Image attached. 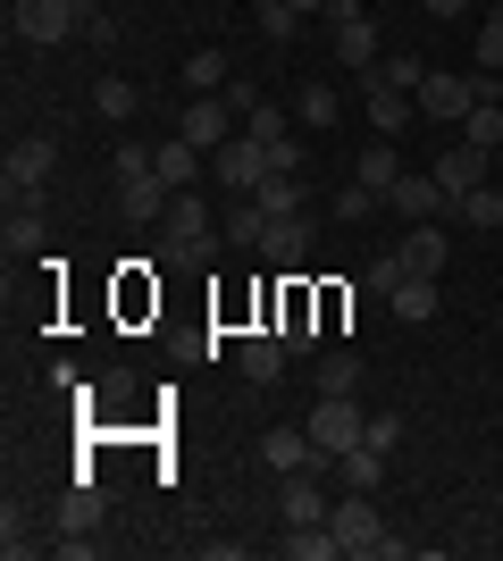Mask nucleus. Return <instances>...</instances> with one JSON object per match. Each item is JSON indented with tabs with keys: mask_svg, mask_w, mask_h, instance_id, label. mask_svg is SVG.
<instances>
[{
	"mask_svg": "<svg viewBox=\"0 0 503 561\" xmlns=\"http://www.w3.org/2000/svg\"><path fill=\"white\" fill-rule=\"evenodd\" d=\"M93 110L110 117V126H126V117L144 110V93H135V84H126V76H101V84H93Z\"/></svg>",
	"mask_w": 503,
	"mask_h": 561,
	"instance_id": "obj_30",
	"label": "nucleus"
},
{
	"mask_svg": "<svg viewBox=\"0 0 503 561\" xmlns=\"http://www.w3.org/2000/svg\"><path fill=\"white\" fill-rule=\"evenodd\" d=\"M487 9H495V18H503V0H487Z\"/></svg>",
	"mask_w": 503,
	"mask_h": 561,
	"instance_id": "obj_44",
	"label": "nucleus"
},
{
	"mask_svg": "<svg viewBox=\"0 0 503 561\" xmlns=\"http://www.w3.org/2000/svg\"><path fill=\"white\" fill-rule=\"evenodd\" d=\"M168 234H218V218H210V202H202V193H176V202H168V218H160Z\"/></svg>",
	"mask_w": 503,
	"mask_h": 561,
	"instance_id": "obj_28",
	"label": "nucleus"
},
{
	"mask_svg": "<svg viewBox=\"0 0 503 561\" xmlns=\"http://www.w3.org/2000/svg\"><path fill=\"white\" fill-rule=\"evenodd\" d=\"M261 9H268V0H261Z\"/></svg>",
	"mask_w": 503,
	"mask_h": 561,
	"instance_id": "obj_46",
	"label": "nucleus"
},
{
	"mask_svg": "<svg viewBox=\"0 0 503 561\" xmlns=\"http://www.w3.org/2000/svg\"><path fill=\"white\" fill-rule=\"evenodd\" d=\"M487 160H495V151H479V142H454V151L436 160V185H445V202L479 193V185H487Z\"/></svg>",
	"mask_w": 503,
	"mask_h": 561,
	"instance_id": "obj_12",
	"label": "nucleus"
},
{
	"mask_svg": "<svg viewBox=\"0 0 503 561\" xmlns=\"http://www.w3.org/2000/svg\"><path fill=\"white\" fill-rule=\"evenodd\" d=\"M50 168H59V142H50V135H18V142H9L0 185H9V193H43V185H50Z\"/></svg>",
	"mask_w": 503,
	"mask_h": 561,
	"instance_id": "obj_7",
	"label": "nucleus"
},
{
	"mask_svg": "<svg viewBox=\"0 0 503 561\" xmlns=\"http://www.w3.org/2000/svg\"><path fill=\"white\" fill-rule=\"evenodd\" d=\"M328 512H335V503L319 494V478H311V469H286V528H319Z\"/></svg>",
	"mask_w": 503,
	"mask_h": 561,
	"instance_id": "obj_15",
	"label": "nucleus"
},
{
	"mask_svg": "<svg viewBox=\"0 0 503 561\" xmlns=\"http://www.w3.org/2000/svg\"><path fill=\"white\" fill-rule=\"evenodd\" d=\"M361 101H369V135H403L411 110H420V101L395 93V84H361Z\"/></svg>",
	"mask_w": 503,
	"mask_h": 561,
	"instance_id": "obj_18",
	"label": "nucleus"
},
{
	"mask_svg": "<svg viewBox=\"0 0 503 561\" xmlns=\"http://www.w3.org/2000/svg\"><path fill=\"white\" fill-rule=\"evenodd\" d=\"M227 84H236L227 50H193V59H185V93H227Z\"/></svg>",
	"mask_w": 503,
	"mask_h": 561,
	"instance_id": "obj_29",
	"label": "nucleus"
},
{
	"mask_svg": "<svg viewBox=\"0 0 503 561\" xmlns=\"http://www.w3.org/2000/svg\"><path fill=\"white\" fill-rule=\"evenodd\" d=\"M311 386L319 394H361V352H319Z\"/></svg>",
	"mask_w": 503,
	"mask_h": 561,
	"instance_id": "obj_27",
	"label": "nucleus"
},
{
	"mask_svg": "<svg viewBox=\"0 0 503 561\" xmlns=\"http://www.w3.org/2000/svg\"><path fill=\"white\" fill-rule=\"evenodd\" d=\"M261 101H268V93H261V84H243V76H236V84H227V110H236V117H252V110H261Z\"/></svg>",
	"mask_w": 503,
	"mask_h": 561,
	"instance_id": "obj_41",
	"label": "nucleus"
},
{
	"mask_svg": "<svg viewBox=\"0 0 503 561\" xmlns=\"http://www.w3.org/2000/svg\"><path fill=\"white\" fill-rule=\"evenodd\" d=\"M218 234H227V227H218ZM218 234H151V260H160V268H210V260H218Z\"/></svg>",
	"mask_w": 503,
	"mask_h": 561,
	"instance_id": "obj_13",
	"label": "nucleus"
},
{
	"mask_svg": "<svg viewBox=\"0 0 503 561\" xmlns=\"http://www.w3.org/2000/svg\"><path fill=\"white\" fill-rule=\"evenodd\" d=\"M286 553H294V561H335L344 545H335V528L319 519V528H286Z\"/></svg>",
	"mask_w": 503,
	"mask_h": 561,
	"instance_id": "obj_32",
	"label": "nucleus"
},
{
	"mask_svg": "<svg viewBox=\"0 0 503 561\" xmlns=\"http://www.w3.org/2000/svg\"><path fill=\"white\" fill-rule=\"evenodd\" d=\"M252 202H261L268 218H286V210H302V202H311V193H302V176H268V185L252 193Z\"/></svg>",
	"mask_w": 503,
	"mask_h": 561,
	"instance_id": "obj_33",
	"label": "nucleus"
},
{
	"mask_svg": "<svg viewBox=\"0 0 503 561\" xmlns=\"http://www.w3.org/2000/svg\"><path fill=\"white\" fill-rule=\"evenodd\" d=\"M311 210H286V218H268V234H261V260L268 268H302L311 260Z\"/></svg>",
	"mask_w": 503,
	"mask_h": 561,
	"instance_id": "obj_10",
	"label": "nucleus"
},
{
	"mask_svg": "<svg viewBox=\"0 0 503 561\" xmlns=\"http://www.w3.org/2000/svg\"><path fill=\"white\" fill-rule=\"evenodd\" d=\"M210 168H218V185L243 202V193L268 185V142L261 135H236V142H218V151H210Z\"/></svg>",
	"mask_w": 503,
	"mask_h": 561,
	"instance_id": "obj_4",
	"label": "nucleus"
},
{
	"mask_svg": "<svg viewBox=\"0 0 503 561\" xmlns=\"http://www.w3.org/2000/svg\"><path fill=\"white\" fill-rule=\"evenodd\" d=\"M76 9H93V0H76Z\"/></svg>",
	"mask_w": 503,
	"mask_h": 561,
	"instance_id": "obj_45",
	"label": "nucleus"
},
{
	"mask_svg": "<svg viewBox=\"0 0 503 561\" xmlns=\"http://www.w3.org/2000/svg\"><path fill=\"white\" fill-rule=\"evenodd\" d=\"M328 528H335V545H344V553H378V545H386V519H378V503H369L361 486L328 512Z\"/></svg>",
	"mask_w": 503,
	"mask_h": 561,
	"instance_id": "obj_6",
	"label": "nucleus"
},
{
	"mask_svg": "<svg viewBox=\"0 0 503 561\" xmlns=\"http://www.w3.org/2000/svg\"><path fill=\"white\" fill-rule=\"evenodd\" d=\"M487 84H495V76H428V84H420V117H436V126H461V117L479 110Z\"/></svg>",
	"mask_w": 503,
	"mask_h": 561,
	"instance_id": "obj_5",
	"label": "nucleus"
},
{
	"mask_svg": "<svg viewBox=\"0 0 503 561\" xmlns=\"http://www.w3.org/2000/svg\"><path fill=\"white\" fill-rule=\"evenodd\" d=\"M9 25H18V43L50 50V43H68L76 25H84V9H76V0H9Z\"/></svg>",
	"mask_w": 503,
	"mask_h": 561,
	"instance_id": "obj_3",
	"label": "nucleus"
},
{
	"mask_svg": "<svg viewBox=\"0 0 503 561\" xmlns=\"http://www.w3.org/2000/svg\"><path fill=\"white\" fill-rule=\"evenodd\" d=\"M286 9H294V18H328L335 0H286Z\"/></svg>",
	"mask_w": 503,
	"mask_h": 561,
	"instance_id": "obj_42",
	"label": "nucleus"
},
{
	"mask_svg": "<svg viewBox=\"0 0 503 561\" xmlns=\"http://www.w3.org/2000/svg\"><path fill=\"white\" fill-rule=\"evenodd\" d=\"M236 369L252 377V386H268V377H286V335H277V328H268V335H243Z\"/></svg>",
	"mask_w": 503,
	"mask_h": 561,
	"instance_id": "obj_16",
	"label": "nucleus"
},
{
	"mask_svg": "<svg viewBox=\"0 0 503 561\" xmlns=\"http://www.w3.org/2000/svg\"><path fill=\"white\" fill-rule=\"evenodd\" d=\"M369 210H386V193H369V185L353 176V185H344V202H335V218H344V227H361Z\"/></svg>",
	"mask_w": 503,
	"mask_h": 561,
	"instance_id": "obj_35",
	"label": "nucleus"
},
{
	"mask_svg": "<svg viewBox=\"0 0 503 561\" xmlns=\"http://www.w3.org/2000/svg\"><path fill=\"white\" fill-rule=\"evenodd\" d=\"M151 160H160V176H168V193H185L193 185V168L210 160V151H193L185 135H168V142H151Z\"/></svg>",
	"mask_w": 503,
	"mask_h": 561,
	"instance_id": "obj_22",
	"label": "nucleus"
},
{
	"mask_svg": "<svg viewBox=\"0 0 503 561\" xmlns=\"http://www.w3.org/2000/svg\"><path fill=\"white\" fill-rule=\"evenodd\" d=\"M461 142H479V151H503V93H495V84L479 93V110L461 117Z\"/></svg>",
	"mask_w": 503,
	"mask_h": 561,
	"instance_id": "obj_21",
	"label": "nucleus"
},
{
	"mask_svg": "<svg viewBox=\"0 0 503 561\" xmlns=\"http://www.w3.org/2000/svg\"><path fill=\"white\" fill-rule=\"evenodd\" d=\"M403 277H411V268H403V252H378L369 268H361V294H378V302H386V294H395Z\"/></svg>",
	"mask_w": 503,
	"mask_h": 561,
	"instance_id": "obj_34",
	"label": "nucleus"
},
{
	"mask_svg": "<svg viewBox=\"0 0 503 561\" xmlns=\"http://www.w3.org/2000/svg\"><path fill=\"white\" fill-rule=\"evenodd\" d=\"M176 135L193 142V151H218V142H236V110H227V93H193L185 117H176Z\"/></svg>",
	"mask_w": 503,
	"mask_h": 561,
	"instance_id": "obj_8",
	"label": "nucleus"
},
{
	"mask_svg": "<svg viewBox=\"0 0 503 561\" xmlns=\"http://www.w3.org/2000/svg\"><path fill=\"white\" fill-rule=\"evenodd\" d=\"M243 135H261V142H286L294 126H286V110H277V101H261V110L243 117Z\"/></svg>",
	"mask_w": 503,
	"mask_h": 561,
	"instance_id": "obj_36",
	"label": "nucleus"
},
{
	"mask_svg": "<svg viewBox=\"0 0 503 561\" xmlns=\"http://www.w3.org/2000/svg\"><path fill=\"white\" fill-rule=\"evenodd\" d=\"M0 553H9V561H25V553H34V537H25V512H18V503L0 512Z\"/></svg>",
	"mask_w": 503,
	"mask_h": 561,
	"instance_id": "obj_37",
	"label": "nucleus"
},
{
	"mask_svg": "<svg viewBox=\"0 0 503 561\" xmlns=\"http://www.w3.org/2000/svg\"><path fill=\"white\" fill-rule=\"evenodd\" d=\"M395 252H403L411 277H436V268H445V227H436V218H420V227H411Z\"/></svg>",
	"mask_w": 503,
	"mask_h": 561,
	"instance_id": "obj_17",
	"label": "nucleus"
},
{
	"mask_svg": "<svg viewBox=\"0 0 503 561\" xmlns=\"http://www.w3.org/2000/svg\"><path fill=\"white\" fill-rule=\"evenodd\" d=\"M25 210H9V260H34L43 252V193H9Z\"/></svg>",
	"mask_w": 503,
	"mask_h": 561,
	"instance_id": "obj_19",
	"label": "nucleus"
},
{
	"mask_svg": "<svg viewBox=\"0 0 503 561\" xmlns=\"http://www.w3.org/2000/svg\"><path fill=\"white\" fill-rule=\"evenodd\" d=\"M261 461L286 478V469H335V461H319V445H311V427H268L261 436Z\"/></svg>",
	"mask_w": 503,
	"mask_h": 561,
	"instance_id": "obj_11",
	"label": "nucleus"
},
{
	"mask_svg": "<svg viewBox=\"0 0 503 561\" xmlns=\"http://www.w3.org/2000/svg\"><path fill=\"white\" fill-rule=\"evenodd\" d=\"M386 302H395V319H403V328H428V319H436V277H403Z\"/></svg>",
	"mask_w": 503,
	"mask_h": 561,
	"instance_id": "obj_24",
	"label": "nucleus"
},
{
	"mask_svg": "<svg viewBox=\"0 0 503 561\" xmlns=\"http://www.w3.org/2000/svg\"><path fill=\"white\" fill-rule=\"evenodd\" d=\"M386 210H403L411 227H420V218H436V210H454V202H445V185H436V168H403V176H395V185H386Z\"/></svg>",
	"mask_w": 503,
	"mask_h": 561,
	"instance_id": "obj_9",
	"label": "nucleus"
},
{
	"mask_svg": "<svg viewBox=\"0 0 503 561\" xmlns=\"http://www.w3.org/2000/svg\"><path fill=\"white\" fill-rule=\"evenodd\" d=\"M454 218H461V227H479V234H495V227H503V185L487 176L479 193H461V202H454Z\"/></svg>",
	"mask_w": 503,
	"mask_h": 561,
	"instance_id": "obj_25",
	"label": "nucleus"
},
{
	"mask_svg": "<svg viewBox=\"0 0 503 561\" xmlns=\"http://www.w3.org/2000/svg\"><path fill=\"white\" fill-rule=\"evenodd\" d=\"M353 176H361L369 193H386V185H395V176H403V151H395V135H378V142H369V151L353 160Z\"/></svg>",
	"mask_w": 503,
	"mask_h": 561,
	"instance_id": "obj_23",
	"label": "nucleus"
},
{
	"mask_svg": "<svg viewBox=\"0 0 503 561\" xmlns=\"http://www.w3.org/2000/svg\"><path fill=\"white\" fill-rule=\"evenodd\" d=\"M420 9H428V18H461V9H470V0H420Z\"/></svg>",
	"mask_w": 503,
	"mask_h": 561,
	"instance_id": "obj_43",
	"label": "nucleus"
},
{
	"mask_svg": "<svg viewBox=\"0 0 503 561\" xmlns=\"http://www.w3.org/2000/svg\"><path fill=\"white\" fill-rule=\"evenodd\" d=\"M294 25H302V18H294L286 0H268V9H261V34H268V43H294Z\"/></svg>",
	"mask_w": 503,
	"mask_h": 561,
	"instance_id": "obj_40",
	"label": "nucleus"
},
{
	"mask_svg": "<svg viewBox=\"0 0 503 561\" xmlns=\"http://www.w3.org/2000/svg\"><path fill=\"white\" fill-rule=\"evenodd\" d=\"M335 469H344V486H361V494H378V486H386V453H378V445H353Z\"/></svg>",
	"mask_w": 503,
	"mask_h": 561,
	"instance_id": "obj_31",
	"label": "nucleus"
},
{
	"mask_svg": "<svg viewBox=\"0 0 503 561\" xmlns=\"http://www.w3.org/2000/svg\"><path fill=\"white\" fill-rule=\"evenodd\" d=\"M335 117H344V93H335V84H302V93H294V126H311V135H328Z\"/></svg>",
	"mask_w": 503,
	"mask_h": 561,
	"instance_id": "obj_20",
	"label": "nucleus"
},
{
	"mask_svg": "<svg viewBox=\"0 0 503 561\" xmlns=\"http://www.w3.org/2000/svg\"><path fill=\"white\" fill-rule=\"evenodd\" d=\"M479 68L487 76L503 68V18H495V9H487V25H479Z\"/></svg>",
	"mask_w": 503,
	"mask_h": 561,
	"instance_id": "obj_39",
	"label": "nucleus"
},
{
	"mask_svg": "<svg viewBox=\"0 0 503 561\" xmlns=\"http://www.w3.org/2000/svg\"><path fill=\"white\" fill-rule=\"evenodd\" d=\"M302 427H311L319 461H344V453H353L361 436H369V411H361L353 394H319V402H311V420H302Z\"/></svg>",
	"mask_w": 503,
	"mask_h": 561,
	"instance_id": "obj_2",
	"label": "nucleus"
},
{
	"mask_svg": "<svg viewBox=\"0 0 503 561\" xmlns=\"http://www.w3.org/2000/svg\"><path fill=\"white\" fill-rule=\"evenodd\" d=\"M335 68H353V76L378 68V18H344L335 25Z\"/></svg>",
	"mask_w": 503,
	"mask_h": 561,
	"instance_id": "obj_14",
	"label": "nucleus"
},
{
	"mask_svg": "<svg viewBox=\"0 0 503 561\" xmlns=\"http://www.w3.org/2000/svg\"><path fill=\"white\" fill-rule=\"evenodd\" d=\"M361 445L395 453V445H403V411H369V436H361Z\"/></svg>",
	"mask_w": 503,
	"mask_h": 561,
	"instance_id": "obj_38",
	"label": "nucleus"
},
{
	"mask_svg": "<svg viewBox=\"0 0 503 561\" xmlns=\"http://www.w3.org/2000/svg\"><path fill=\"white\" fill-rule=\"evenodd\" d=\"M218 227H227V243H243V252H261V234H268V210L252 202V193H243V202H227V218H218Z\"/></svg>",
	"mask_w": 503,
	"mask_h": 561,
	"instance_id": "obj_26",
	"label": "nucleus"
},
{
	"mask_svg": "<svg viewBox=\"0 0 503 561\" xmlns=\"http://www.w3.org/2000/svg\"><path fill=\"white\" fill-rule=\"evenodd\" d=\"M110 185H118V218H135V227H160L168 218V176H160V160H151L144 142H118V168H110Z\"/></svg>",
	"mask_w": 503,
	"mask_h": 561,
	"instance_id": "obj_1",
	"label": "nucleus"
}]
</instances>
